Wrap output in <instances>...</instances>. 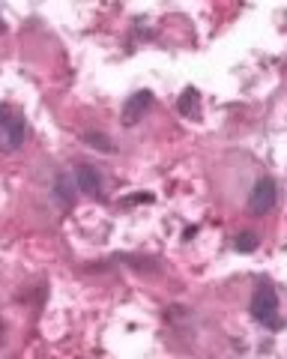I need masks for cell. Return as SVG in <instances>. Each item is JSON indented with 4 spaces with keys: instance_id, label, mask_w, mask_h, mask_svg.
<instances>
[{
    "instance_id": "8fae6325",
    "label": "cell",
    "mask_w": 287,
    "mask_h": 359,
    "mask_svg": "<svg viewBox=\"0 0 287 359\" xmlns=\"http://www.w3.org/2000/svg\"><path fill=\"white\" fill-rule=\"evenodd\" d=\"M4 332H6V327H4V320H0V341H4Z\"/></svg>"
},
{
    "instance_id": "7a4b0ae2",
    "label": "cell",
    "mask_w": 287,
    "mask_h": 359,
    "mask_svg": "<svg viewBox=\"0 0 287 359\" xmlns=\"http://www.w3.org/2000/svg\"><path fill=\"white\" fill-rule=\"evenodd\" d=\"M275 201H279V186H275L272 177H260L255 189L248 192V210L251 216H267V212H272Z\"/></svg>"
},
{
    "instance_id": "30bf717a",
    "label": "cell",
    "mask_w": 287,
    "mask_h": 359,
    "mask_svg": "<svg viewBox=\"0 0 287 359\" xmlns=\"http://www.w3.org/2000/svg\"><path fill=\"white\" fill-rule=\"evenodd\" d=\"M6 117H9V108H6V105H0V123H4Z\"/></svg>"
},
{
    "instance_id": "ba28073f",
    "label": "cell",
    "mask_w": 287,
    "mask_h": 359,
    "mask_svg": "<svg viewBox=\"0 0 287 359\" xmlns=\"http://www.w3.org/2000/svg\"><path fill=\"white\" fill-rule=\"evenodd\" d=\"M84 141L90 144L93 150H102V153H117V147L111 144V138H108V135H99V132H87V135H84Z\"/></svg>"
},
{
    "instance_id": "9c48e42d",
    "label": "cell",
    "mask_w": 287,
    "mask_h": 359,
    "mask_svg": "<svg viewBox=\"0 0 287 359\" xmlns=\"http://www.w3.org/2000/svg\"><path fill=\"white\" fill-rule=\"evenodd\" d=\"M258 245H260V237H258V233H251V231L239 233V237L234 240V249H237V252H246V255L258 252Z\"/></svg>"
},
{
    "instance_id": "5b68a950",
    "label": "cell",
    "mask_w": 287,
    "mask_h": 359,
    "mask_svg": "<svg viewBox=\"0 0 287 359\" xmlns=\"http://www.w3.org/2000/svg\"><path fill=\"white\" fill-rule=\"evenodd\" d=\"M75 186H78V192L84 195H102V177H99V171L93 165H78L75 168Z\"/></svg>"
},
{
    "instance_id": "52a82bcc",
    "label": "cell",
    "mask_w": 287,
    "mask_h": 359,
    "mask_svg": "<svg viewBox=\"0 0 287 359\" xmlns=\"http://www.w3.org/2000/svg\"><path fill=\"white\" fill-rule=\"evenodd\" d=\"M176 108H180L183 117H195V111H197V90L195 87H186L183 96H180V102H176Z\"/></svg>"
},
{
    "instance_id": "277c9868",
    "label": "cell",
    "mask_w": 287,
    "mask_h": 359,
    "mask_svg": "<svg viewBox=\"0 0 287 359\" xmlns=\"http://www.w3.org/2000/svg\"><path fill=\"white\" fill-rule=\"evenodd\" d=\"M150 105H153V93H150V90H138V93H132L126 99V105H123V123H126V126H135V123L150 111Z\"/></svg>"
},
{
    "instance_id": "3957f363",
    "label": "cell",
    "mask_w": 287,
    "mask_h": 359,
    "mask_svg": "<svg viewBox=\"0 0 287 359\" xmlns=\"http://www.w3.org/2000/svg\"><path fill=\"white\" fill-rule=\"evenodd\" d=\"M24 138H27V123L21 114H9L4 123H0V150L4 153L21 150Z\"/></svg>"
},
{
    "instance_id": "6da1fadb",
    "label": "cell",
    "mask_w": 287,
    "mask_h": 359,
    "mask_svg": "<svg viewBox=\"0 0 287 359\" xmlns=\"http://www.w3.org/2000/svg\"><path fill=\"white\" fill-rule=\"evenodd\" d=\"M248 311L260 327L267 330H281L284 320L279 318V294H275L272 285H258V290L251 294V302H248Z\"/></svg>"
},
{
    "instance_id": "7c38bea8",
    "label": "cell",
    "mask_w": 287,
    "mask_h": 359,
    "mask_svg": "<svg viewBox=\"0 0 287 359\" xmlns=\"http://www.w3.org/2000/svg\"><path fill=\"white\" fill-rule=\"evenodd\" d=\"M0 33H4V18H0Z\"/></svg>"
},
{
    "instance_id": "8992f818",
    "label": "cell",
    "mask_w": 287,
    "mask_h": 359,
    "mask_svg": "<svg viewBox=\"0 0 287 359\" xmlns=\"http://www.w3.org/2000/svg\"><path fill=\"white\" fill-rule=\"evenodd\" d=\"M72 183H75V177L69 180L66 174H60V177H57V183H54V198H57V204H60V207H69V204H72V198H75V195H72V192H75V186H72Z\"/></svg>"
}]
</instances>
